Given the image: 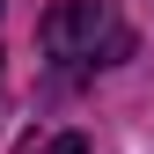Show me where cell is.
Returning a JSON list of instances; mask_svg holds the SVG:
<instances>
[{
    "instance_id": "6da1fadb",
    "label": "cell",
    "mask_w": 154,
    "mask_h": 154,
    "mask_svg": "<svg viewBox=\"0 0 154 154\" xmlns=\"http://www.w3.org/2000/svg\"><path fill=\"white\" fill-rule=\"evenodd\" d=\"M44 51H51V59L118 66L132 51V29L118 22V0H59V8L44 15Z\"/></svg>"
}]
</instances>
